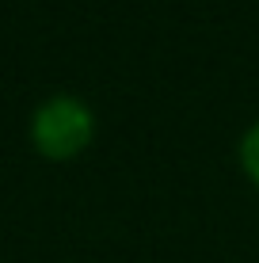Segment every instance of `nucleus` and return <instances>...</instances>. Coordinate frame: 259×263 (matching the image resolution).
Returning <instances> with one entry per match:
<instances>
[{
  "label": "nucleus",
  "mask_w": 259,
  "mask_h": 263,
  "mask_svg": "<svg viewBox=\"0 0 259 263\" xmlns=\"http://www.w3.org/2000/svg\"><path fill=\"white\" fill-rule=\"evenodd\" d=\"M95 138V115L76 96H50L31 115V145L46 160H73Z\"/></svg>",
  "instance_id": "obj_1"
},
{
  "label": "nucleus",
  "mask_w": 259,
  "mask_h": 263,
  "mask_svg": "<svg viewBox=\"0 0 259 263\" xmlns=\"http://www.w3.org/2000/svg\"><path fill=\"white\" fill-rule=\"evenodd\" d=\"M240 168H244V176L259 187V122L248 126L244 138H240Z\"/></svg>",
  "instance_id": "obj_2"
}]
</instances>
